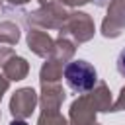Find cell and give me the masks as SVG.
<instances>
[{"instance_id":"cell-3","label":"cell","mask_w":125,"mask_h":125,"mask_svg":"<svg viewBox=\"0 0 125 125\" xmlns=\"http://www.w3.org/2000/svg\"><path fill=\"white\" fill-rule=\"evenodd\" d=\"M10 125H27V123H25V121H21V119H16V121H12Z\"/></svg>"},{"instance_id":"cell-2","label":"cell","mask_w":125,"mask_h":125,"mask_svg":"<svg viewBox=\"0 0 125 125\" xmlns=\"http://www.w3.org/2000/svg\"><path fill=\"white\" fill-rule=\"evenodd\" d=\"M117 72L121 76H125V49L117 55Z\"/></svg>"},{"instance_id":"cell-1","label":"cell","mask_w":125,"mask_h":125,"mask_svg":"<svg viewBox=\"0 0 125 125\" xmlns=\"http://www.w3.org/2000/svg\"><path fill=\"white\" fill-rule=\"evenodd\" d=\"M64 80H66V84L72 90L84 94V92H90L96 86L98 72H96V68L88 61L76 59V61L66 62V66H64Z\"/></svg>"}]
</instances>
